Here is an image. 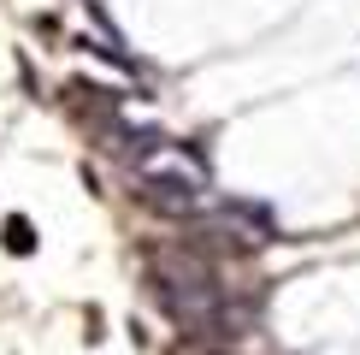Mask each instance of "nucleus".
Instances as JSON below:
<instances>
[{
  "instance_id": "obj_1",
  "label": "nucleus",
  "mask_w": 360,
  "mask_h": 355,
  "mask_svg": "<svg viewBox=\"0 0 360 355\" xmlns=\"http://www.w3.org/2000/svg\"><path fill=\"white\" fill-rule=\"evenodd\" d=\"M148 278H154L160 308H166L184 332L207 337V332H219V325H224L219 285H213V273H207V261L177 255V249H172V255H154V261H148Z\"/></svg>"
},
{
  "instance_id": "obj_2",
  "label": "nucleus",
  "mask_w": 360,
  "mask_h": 355,
  "mask_svg": "<svg viewBox=\"0 0 360 355\" xmlns=\"http://www.w3.org/2000/svg\"><path fill=\"white\" fill-rule=\"evenodd\" d=\"M136 178H142V196L154 207H166V213H189V207L207 201V189H213V178H207V160L195 154L184 142H148L136 148Z\"/></svg>"
},
{
  "instance_id": "obj_3",
  "label": "nucleus",
  "mask_w": 360,
  "mask_h": 355,
  "mask_svg": "<svg viewBox=\"0 0 360 355\" xmlns=\"http://www.w3.org/2000/svg\"><path fill=\"white\" fill-rule=\"evenodd\" d=\"M6 249H12V255H36V225H30L24 213L6 219Z\"/></svg>"
}]
</instances>
